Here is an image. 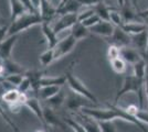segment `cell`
I'll return each instance as SVG.
<instances>
[{
    "mask_svg": "<svg viewBox=\"0 0 148 132\" xmlns=\"http://www.w3.org/2000/svg\"><path fill=\"white\" fill-rule=\"evenodd\" d=\"M143 20H144V22H145V23H146V25L148 26V18H145V19H143Z\"/></svg>",
    "mask_w": 148,
    "mask_h": 132,
    "instance_id": "53",
    "label": "cell"
},
{
    "mask_svg": "<svg viewBox=\"0 0 148 132\" xmlns=\"http://www.w3.org/2000/svg\"><path fill=\"white\" fill-rule=\"evenodd\" d=\"M41 29L43 32V35L47 43H48V49H54L56 46V44L59 43V39H58V34H56L53 28L50 26L49 22H43L41 24Z\"/></svg>",
    "mask_w": 148,
    "mask_h": 132,
    "instance_id": "13",
    "label": "cell"
},
{
    "mask_svg": "<svg viewBox=\"0 0 148 132\" xmlns=\"http://www.w3.org/2000/svg\"><path fill=\"white\" fill-rule=\"evenodd\" d=\"M117 3H118V8L123 7L125 5V0H117Z\"/></svg>",
    "mask_w": 148,
    "mask_h": 132,
    "instance_id": "51",
    "label": "cell"
},
{
    "mask_svg": "<svg viewBox=\"0 0 148 132\" xmlns=\"http://www.w3.org/2000/svg\"><path fill=\"white\" fill-rule=\"evenodd\" d=\"M76 42H77V40L74 38L72 34H69L66 38L59 41V43L56 44V46L54 47V57H56V60H59V58H61V57L65 56L66 54H69L71 51L73 50Z\"/></svg>",
    "mask_w": 148,
    "mask_h": 132,
    "instance_id": "4",
    "label": "cell"
},
{
    "mask_svg": "<svg viewBox=\"0 0 148 132\" xmlns=\"http://www.w3.org/2000/svg\"><path fill=\"white\" fill-rule=\"evenodd\" d=\"M146 51H148V43H147V50H146Z\"/></svg>",
    "mask_w": 148,
    "mask_h": 132,
    "instance_id": "56",
    "label": "cell"
},
{
    "mask_svg": "<svg viewBox=\"0 0 148 132\" xmlns=\"http://www.w3.org/2000/svg\"><path fill=\"white\" fill-rule=\"evenodd\" d=\"M108 44H114L117 45L119 47H125V46H130L132 44V37L127 32H125L119 26H115V31L112 34V37L107 38L106 40Z\"/></svg>",
    "mask_w": 148,
    "mask_h": 132,
    "instance_id": "5",
    "label": "cell"
},
{
    "mask_svg": "<svg viewBox=\"0 0 148 132\" xmlns=\"http://www.w3.org/2000/svg\"><path fill=\"white\" fill-rule=\"evenodd\" d=\"M140 54H142L143 60H144V61L146 62V64L148 65V51H144V52H142Z\"/></svg>",
    "mask_w": 148,
    "mask_h": 132,
    "instance_id": "49",
    "label": "cell"
},
{
    "mask_svg": "<svg viewBox=\"0 0 148 132\" xmlns=\"http://www.w3.org/2000/svg\"><path fill=\"white\" fill-rule=\"evenodd\" d=\"M64 1H66V0H61V2H64Z\"/></svg>",
    "mask_w": 148,
    "mask_h": 132,
    "instance_id": "55",
    "label": "cell"
},
{
    "mask_svg": "<svg viewBox=\"0 0 148 132\" xmlns=\"http://www.w3.org/2000/svg\"><path fill=\"white\" fill-rule=\"evenodd\" d=\"M43 22V19L39 12H25L10 22L9 30H8V37L13 35V34H19L33 25L42 24Z\"/></svg>",
    "mask_w": 148,
    "mask_h": 132,
    "instance_id": "2",
    "label": "cell"
},
{
    "mask_svg": "<svg viewBox=\"0 0 148 132\" xmlns=\"http://www.w3.org/2000/svg\"><path fill=\"white\" fill-rule=\"evenodd\" d=\"M133 68H134V75H136L139 78H143V79L145 78L146 69H147V64H146V62L143 58L133 65Z\"/></svg>",
    "mask_w": 148,
    "mask_h": 132,
    "instance_id": "30",
    "label": "cell"
},
{
    "mask_svg": "<svg viewBox=\"0 0 148 132\" xmlns=\"http://www.w3.org/2000/svg\"><path fill=\"white\" fill-rule=\"evenodd\" d=\"M65 100H66L65 95H64V93L62 90H60L58 94L52 96L47 101H48V104H49V106L51 108H59L61 107L63 104H65Z\"/></svg>",
    "mask_w": 148,
    "mask_h": 132,
    "instance_id": "27",
    "label": "cell"
},
{
    "mask_svg": "<svg viewBox=\"0 0 148 132\" xmlns=\"http://www.w3.org/2000/svg\"><path fill=\"white\" fill-rule=\"evenodd\" d=\"M25 106L29 108L31 111L37 116V118L40 120L42 123H45V122H44V117H43V107L41 106L40 100L38 99L37 97H28L25 102Z\"/></svg>",
    "mask_w": 148,
    "mask_h": 132,
    "instance_id": "15",
    "label": "cell"
},
{
    "mask_svg": "<svg viewBox=\"0 0 148 132\" xmlns=\"http://www.w3.org/2000/svg\"><path fill=\"white\" fill-rule=\"evenodd\" d=\"M121 57V47L114 44H110L107 49V58L108 61H112L114 58Z\"/></svg>",
    "mask_w": 148,
    "mask_h": 132,
    "instance_id": "34",
    "label": "cell"
},
{
    "mask_svg": "<svg viewBox=\"0 0 148 132\" xmlns=\"http://www.w3.org/2000/svg\"><path fill=\"white\" fill-rule=\"evenodd\" d=\"M5 75H6V73H5V66H3V58L0 57V77Z\"/></svg>",
    "mask_w": 148,
    "mask_h": 132,
    "instance_id": "47",
    "label": "cell"
},
{
    "mask_svg": "<svg viewBox=\"0 0 148 132\" xmlns=\"http://www.w3.org/2000/svg\"><path fill=\"white\" fill-rule=\"evenodd\" d=\"M64 122L66 123V126H69L74 132H87L85 130L84 126L81 123L80 121H76V120L70 119V118H65Z\"/></svg>",
    "mask_w": 148,
    "mask_h": 132,
    "instance_id": "33",
    "label": "cell"
},
{
    "mask_svg": "<svg viewBox=\"0 0 148 132\" xmlns=\"http://www.w3.org/2000/svg\"><path fill=\"white\" fill-rule=\"evenodd\" d=\"M77 14L79 13H68V14H63L61 18L56 21V23L53 26V30L56 34L60 32L64 31L66 29H71L77 21Z\"/></svg>",
    "mask_w": 148,
    "mask_h": 132,
    "instance_id": "6",
    "label": "cell"
},
{
    "mask_svg": "<svg viewBox=\"0 0 148 132\" xmlns=\"http://www.w3.org/2000/svg\"><path fill=\"white\" fill-rule=\"evenodd\" d=\"M9 2H10V9H11V13H10L11 21L17 19L20 16H22L23 13L29 12L20 0H9Z\"/></svg>",
    "mask_w": 148,
    "mask_h": 132,
    "instance_id": "22",
    "label": "cell"
},
{
    "mask_svg": "<svg viewBox=\"0 0 148 132\" xmlns=\"http://www.w3.org/2000/svg\"><path fill=\"white\" fill-rule=\"evenodd\" d=\"M135 117L139 120L140 122H143L144 125H148V111H145V110H143V109H139L138 112L136 113Z\"/></svg>",
    "mask_w": 148,
    "mask_h": 132,
    "instance_id": "40",
    "label": "cell"
},
{
    "mask_svg": "<svg viewBox=\"0 0 148 132\" xmlns=\"http://www.w3.org/2000/svg\"><path fill=\"white\" fill-rule=\"evenodd\" d=\"M8 30H9V24L0 26V43L8 37Z\"/></svg>",
    "mask_w": 148,
    "mask_h": 132,
    "instance_id": "44",
    "label": "cell"
},
{
    "mask_svg": "<svg viewBox=\"0 0 148 132\" xmlns=\"http://www.w3.org/2000/svg\"><path fill=\"white\" fill-rule=\"evenodd\" d=\"M20 1L23 3V6L25 7V9H27L29 12H39L37 9L34 8V6H33V3H32L31 0H20Z\"/></svg>",
    "mask_w": 148,
    "mask_h": 132,
    "instance_id": "42",
    "label": "cell"
},
{
    "mask_svg": "<svg viewBox=\"0 0 148 132\" xmlns=\"http://www.w3.org/2000/svg\"><path fill=\"white\" fill-rule=\"evenodd\" d=\"M45 72L43 70H27L25 75L31 81V85H32V90H34L36 93H38L39 88L41 87V79L45 76Z\"/></svg>",
    "mask_w": 148,
    "mask_h": 132,
    "instance_id": "17",
    "label": "cell"
},
{
    "mask_svg": "<svg viewBox=\"0 0 148 132\" xmlns=\"http://www.w3.org/2000/svg\"><path fill=\"white\" fill-rule=\"evenodd\" d=\"M65 75H66V83H68L69 87L71 88V90H72L73 93L83 96L84 98H86V99H88L90 101H92L94 105L99 106V100H97V98L94 96L93 93L90 91V89H88L83 83L81 82L76 76L74 75L73 65H70V67H69V68L66 69V72H65Z\"/></svg>",
    "mask_w": 148,
    "mask_h": 132,
    "instance_id": "3",
    "label": "cell"
},
{
    "mask_svg": "<svg viewBox=\"0 0 148 132\" xmlns=\"http://www.w3.org/2000/svg\"><path fill=\"white\" fill-rule=\"evenodd\" d=\"M90 33H91L90 29L86 28L82 22L77 21V22L71 28V33H70V34H72L77 41H80V40H83V39L87 38V37L90 35Z\"/></svg>",
    "mask_w": 148,
    "mask_h": 132,
    "instance_id": "21",
    "label": "cell"
},
{
    "mask_svg": "<svg viewBox=\"0 0 148 132\" xmlns=\"http://www.w3.org/2000/svg\"><path fill=\"white\" fill-rule=\"evenodd\" d=\"M37 132H44V131H42V130H39V131H37Z\"/></svg>",
    "mask_w": 148,
    "mask_h": 132,
    "instance_id": "54",
    "label": "cell"
},
{
    "mask_svg": "<svg viewBox=\"0 0 148 132\" xmlns=\"http://www.w3.org/2000/svg\"><path fill=\"white\" fill-rule=\"evenodd\" d=\"M132 37V45L137 49L140 53L144 51L147 50V43H148V29L145 31L137 33V34H133Z\"/></svg>",
    "mask_w": 148,
    "mask_h": 132,
    "instance_id": "16",
    "label": "cell"
},
{
    "mask_svg": "<svg viewBox=\"0 0 148 132\" xmlns=\"http://www.w3.org/2000/svg\"><path fill=\"white\" fill-rule=\"evenodd\" d=\"M61 90V86H41L38 90V95L41 99L48 100L52 96H54Z\"/></svg>",
    "mask_w": 148,
    "mask_h": 132,
    "instance_id": "24",
    "label": "cell"
},
{
    "mask_svg": "<svg viewBox=\"0 0 148 132\" xmlns=\"http://www.w3.org/2000/svg\"><path fill=\"white\" fill-rule=\"evenodd\" d=\"M99 132H101V130H99Z\"/></svg>",
    "mask_w": 148,
    "mask_h": 132,
    "instance_id": "57",
    "label": "cell"
},
{
    "mask_svg": "<svg viewBox=\"0 0 148 132\" xmlns=\"http://www.w3.org/2000/svg\"><path fill=\"white\" fill-rule=\"evenodd\" d=\"M95 13V11H94V9L93 8H91V9H87V10H85V11H82V12H79V14H77V19H79V21L80 22H82L83 20L87 19L88 17H91L92 14H94Z\"/></svg>",
    "mask_w": 148,
    "mask_h": 132,
    "instance_id": "41",
    "label": "cell"
},
{
    "mask_svg": "<svg viewBox=\"0 0 148 132\" xmlns=\"http://www.w3.org/2000/svg\"><path fill=\"white\" fill-rule=\"evenodd\" d=\"M110 64H111L112 69L116 73V74H124L126 72V62L124 61L122 57H117V58H114L110 61Z\"/></svg>",
    "mask_w": 148,
    "mask_h": 132,
    "instance_id": "28",
    "label": "cell"
},
{
    "mask_svg": "<svg viewBox=\"0 0 148 132\" xmlns=\"http://www.w3.org/2000/svg\"><path fill=\"white\" fill-rule=\"evenodd\" d=\"M97 123L101 132H116V129L112 121H99Z\"/></svg>",
    "mask_w": 148,
    "mask_h": 132,
    "instance_id": "37",
    "label": "cell"
},
{
    "mask_svg": "<svg viewBox=\"0 0 148 132\" xmlns=\"http://www.w3.org/2000/svg\"><path fill=\"white\" fill-rule=\"evenodd\" d=\"M88 99H85L83 96L77 95L73 93V95H71L70 97L66 98L65 100V105L70 110H79L82 109L83 107H90L91 105L88 104ZM92 102V101H91ZM93 104V102H92Z\"/></svg>",
    "mask_w": 148,
    "mask_h": 132,
    "instance_id": "8",
    "label": "cell"
},
{
    "mask_svg": "<svg viewBox=\"0 0 148 132\" xmlns=\"http://www.w3.org/2000/svg\"><path fill=\"white\" fill-rule=\"evenodd\" d=\"M43 117L45 125L51 127H60L62 129H65L66 123L59 119V117L53 111L51 107H43Z\"/></svg>",
    "mask_w": 148,
    "mask_h": 132,
    "instance_id": "12",
    "label": "cell"
},
{
    "mask_svg": "<svg viewBox=\"0 0 148 132\" xmlns=\"http://www.w3.org/2000/svg\"><path fill=\"white\" fill-rule=\"evenodd\" d=\"M138 13V17L140 19H145V18H148V9L147 10H144V11H139Z\"/></svg>",
    "mask_w": 148,
    "mask_h": 132,
    "instance_id": "48",
    "label": "cell"
},
{
    "mask_svg": "<svg viewBox=\"0 0 148 132\" xmlns=\"http://www.w3.org/2000/svg\"><path fill=\"white\" fill-rule=\"evenodd\" d=\"M110 22H112L115 26H122L124 24V20L118 8H113L110 16Z\"/></svg>",
    "mask_w": 148,
    "mask_h": 132,
    "instance_id": "31",
    "label": "cell"
},
{
    "mask_svg": "<svg viewBox=\"0 0 148 132\" xmlns=\"http://www.w3.org/2000/svg\"><path fill=\"white\" fill-rule=\"evenodd\" d=\"M19 89V91L20 93H23V94H27L30 89H32V85H31V81L27 77V76L25 75V77H23V79H22V82H21V84L19 85L18 87H17Z\"/></svg>",
    "mask_w": 148,
    "mask_h": 132,
    "instance_id": "39",
    "label": "cell"
},
{
    "mask_svg": "<svg viewBox=\"0 0 148 132\" xmlns=\"http://www.w3.org/2000/svg\"><path fill=\"white\" fill-rule=\"evenodd\" d=\"M0 116L3 118V120L6 121L9 126L11 127V129H12L13 131H14V132H21V131H20V129L18 128V126H17V125H16V123H14V122H13L10 118H9V116H8V114L6 113V111L3 110V108H2V106H1V105H0Z\"/></svg>",
    "mask_w": 148,
    "mask_h": 132,
    "instance_id": "35",
    "label": "cell"
},
{
    "mask_svg": "<svg viewBox=\"0 0 148 132\" xmlns=\"http://www.w3.org/2000/svg\"><path fill=\"white\" fill-rule=\"evenodd\" d=\"M20 95L21 93L19 91L18 88H12V89H9L7 90L6 93L2 96V99L6 102L7 105H11L14 102H19V98H20Z\"/></svg>",
    "mask_w": 148,
    "mask_h": 132,
    "instance_id": "26",
    "label": "cell"
},
{
    "mask_svg": "<svg viewBox=\"0 0 148 132\" xmlns=\"http://www.w3.org/2000/svg\"><path fill=\"white\" fill-rule=\"evenodd\" d=\"M3 66H5L6 75H10V74H21V75H25V72H27L21 65L16 63L10 57L9 58H3Z\"/></svg>",
    "mask_w": 148,
    "mask_h": 132,
    "instance_id": "18",
    "label": "cell"
},
{
    "mask_svg": "<svg viewBox=\"0 0 148 132\" xmlns=\"http://www.w3.org/2000/svg\"><path fill=\"white\" fill-rule=\"evenodd\" d=\"M121 57L127 64H132V65H134L143 58L140 52L137 49H135L134 46L133 47H130V46L121 47Z\"/></svg>",
    "mask_w": 148,
    "mask_h": 132,
    "instance_id": "9",
    "label": "cell"
},
{
    "mask_svg": "<svg viewBox=\"0 0 148 132\" xmlns=\"http://www.w3.org/2000/svg\"><path fill=\"white\" fill-rule=\"evenodd\" d=\"M2 83H5V76L0 77V85H2Z\"/></svg>",
    "mask_w": 148,
    "mask_h": 132,
    "instance_id": "52",
    "label": "cell"
},
{
    "mask_svg": "<svg viewBox=\"0 0 148 132\" xmlns=\"http://www.w3.org/2000/svg\"><path fill=\"white\" fill-rule=\"evenodd\" d=\"M84 128H85V130L87 132H99V123H97V121H96V123L92 120H85L84 122H81Z\"/></svg>",
    "mask_w": 148,
    "mask_h": 132,
    "instance_id": "38",
    "label": "cell"
},
{
    "mask_svg": "<svg viewBox=\"0 0 148 132\" xmlns=\"http://www.w3.org/2000/svg\"><path fill=\"white\" fill-rule=\"evenodd\" d=\"M48 1H50V0H48Z\"/></svg>",
    "mask_w": 148,
    "mask_h": 132,
    "instance_id": "58",
    "label": "cell"
},
{
    "mask_svg": "<svg viewBox=\"0 0 148 132\" xmlns=\"http://www.w3.org/2000/svg\"><path fill=\"white\" fill-rule=\"evenodd\" d=\"M19 38V34H13L7 37L1 43H0V57L2 58H9L11 55V52Z\"/></svg>",
    "mask_w": 148,
    "mask_h": 132,
    "instance_id": "10",
    "label": "cell"
},
{
    "mask_svg": "<svg viewBox=\"0 0 148 132\" xmlns=\"http://www.w3.org/2000/svg\"><path fill=\"white\" fill-rule=\"evenodd\" d=\"M91 33L93 34H96L99 37H103V38L107 39L112 37V34L115 31V25L113 24L110 21H101L97 24H95L94 26H92L90 29Z\"/></svg>",
    "mask_w": 148,
    "mask_h": 132,
    "instance_id": "7",
    "label": "cell"
},
{
    "mask_svg": "<svg viewBox=\"0 0 148 132\" xmlns=\"http://www.w3.org/2000/svg\"><path fill=\"white\" fill-rule=\"evenodd\" d=\"M101 21H102V19L99 18L96 13H94V14H92L91 17H88L87 19L83 20V21H82V23L85 25L86 28L91 29L92 26H94L95 24H97V23H99V22H101Z\"/></svg>",
    "mask_w": 148,
    "mask_h": 132,
    "instance_id": "36",
    "label": "cell"
},
{
    "mask_svg": "<svg viewBox=\"0 0 148 132\" xmlns=\"http://www.w3.org/2000/svg\"><path fill=\"white\" fill-rule=\"evenodd\" d=\"M22 106H23V105H22V104H20V102H14V104L9 105V109H10L12 112L18 113L19 111H20V109H21Z\"/></svg>",
    "mask_w": 148,
    "mask_h": 132,
    "instance_id": "46",
    "label": "cell"
},
{
    "mask_svg": "<svg viewBox=\"0 0 148 132\" xmlns=\"http://www.w3.org/2000/svg\"><path fill=\"white\" fill-rule=\"evenodd\" d=\"M124 31L127 32L128 34L133 35V34H137V33H140V32L145 31L146 29H148V26L146 25V23L143 21H135V22H128V23H124L122 26Z\"/></svg>",
    "mask_w": 148,
    "mask_h": 132,
    "instance_id": "19",
    "label": "cell"
},
{
    "mask_svg": "<svg viewBox=\"0 0 148 132\" xmlns=\"http://www.w3.org/2000/svg\"><path fill=\"white\" fill-rule=\"evenodd\" d=\"M39 13L41 14L42 19L44 22H49L54 18V16H56V7H53L50 1L48 0H41L40 3V8H39Z\"/></svg>",
    "mask_w": 148,
    "mask_h": 132,
    "instance_id": "14",
    "label": "cell"
},
{
    "mask_svg": "<svg viewBox=\"0 0 148 132\" xmlns=\"http://www.w3.org/2000/svg\"><path fill=\"white\" fill-rule=\"evenodd\" d=\"M145 79V78H144ZM144 79L139 78L136 75H127L125 77L123 83V86L121 89H118L115 101L118 102V99L121 97H123L127 93H135L138 97V102H139V108L143 109L144 107V99L146 98L145 96V90H144Z\"/></svg>",
    "mask_w": 148,
    "mask_h": 132,
    "instance_id": "1",
    "label": "cell"
},
{
    "mask_svg": "<svg viewBox=\"0 0 148 132\" xmlns=\"http://www.w3.org/2000/svg\"><path fill=\"white\" fill-rule=\"evenodd\" d=\"M81 7L82 5L77 0H66L56 7V13L61 16L68 13H79Z\"/></svg>",
    "mask_w": 148,
    "mask_h": 132,
    "instance_id": "11",
    "label": "cell"
},
{
    "mask_svg": "<svg viewBox=\"0 0 148 132\" xmlns=\"http://www.w3.org/2000/svg\"><path fill=\"white\" fill-rule=\"evenodd\" d=\"M66 84V75L62 76H56V77H48L44 76L43 78L41 79V86H64Z\"/></svg>",
    "mask_w": 148,
    "mask_h": 132,
    "instance_id": "23",
    "label": "cell"
},
{
    "mask_svg": "<svg viewBox=\"0 0 148 132\" xmlns=\"http://www.w3.org/2000/svg\"><path fill=\"white\" fill-rule=\"evenodd\" d=\"M31 1H32V3H33L34 8H36L38 11H39V8H40V3H41V0H31Z\"/></svg>",
    "mask_w": 148,
    "mask_h": 132,
    "instance_id": "50",
    "label": "cell"
},
{
    "mask_svg": "<svg viewBox=\"0 0 148 132\" xmlns=\"http://www.w3.org/2000/svg\"><path fill=\"white\" fill-rule=\"evenodd\" d=\"M0 21H1V19H0Z\"/></svg>",
    "mask_w": 148,
    "mask_h": 132,
    "instance_id": "59",
    "label": "cell"
},
{
    "mask_svg": "<svg viewBox=\"0 0 148 132\" xmlns=\"http://www.w3.org/2000/svg\"><path fill=\"white\" fill-rule=\"evenodd\" d=\"M80 2L82 6H85V7H94L96 6L97 3L102 2L103 0H77Z\"/></svg>",
    "mask_w": 148,
    "mask_h": 132,
    "instance_id": "43",
    "label": "cell"
},
{
    "mask_svg": "<svg viewBox=\"0 0 148 132\" xmlns=\"http://www.w3.org/2000/svg\"><path fill=\"white\" fill-rule=\"evenodd\" d=\"M25 75L21 74H10V75L5 76V83H8L10 85H12L14 87H18L19 85L21 84L22 79H23Z\"/></svg>",
    "mask_w": 148,
    "mask_h": 132,
    "instance_id": "32",
    "label": "cell"
},
{
    "mask_svg": "<svg viewBox=\"0 0 148 132\" xmlns=\"http://www.w3.org/2000/svg\"><path fill=\"white\" fill-rule=\"evenodd\" d=\"M119 12L122 14L124 20V23H128V22H135V21H143V19H140L138 17V13L133 10V8L130 7L128 5H124L123 7L118 8Z\"/></svg>",
    "mask_w": 148,
    "mask_h": 132,
    "instance_id": "20",
    "label": "cell"
},
{
    "mask_svg": "<svg viewBox=\"0 0 148 132\" xmlns=\"http://www.w3.org/2000/svg\"><path fill=\"white\" fill-rule=\"evenodd\" d=\"M39 60H40V63L42 64V66H44V67L50 65V64L56 60V57H54V49H48V50H45L40 55Z\"/></svg>",
    "mask_w": 148,
    "mask_h": 132,
    "instance_id": "29",
    "label": "cell"
},
{
    "mask_svg": "<svg viewBox=\"0 0 148 132\" xmlns=\"http://www.w3.org/2000/svg\"><path fill=\"white\" fill-rule=\"evenodd\" d=\"M92 8L94 9L95 13H96L103 21H110V16H111V11H112V9H113L112 7L105 5L104 2L102 1V2H99L96 6L92 7Z\"/></svg>",
    "mask_w": 148,
    "mask_h": 132,
    "instance_id": "25",
    "label": "cell"
},
{
    "mask_svg": "<svg viewBox=\"0 0 148 132\" xmlns=\"http://www.w3.org/2000/svg\"><path fill=\"white\" fill-rule=\"evenodd\" d=\"M139 109H140V108H138L137 106H135V105H130L128 107L125 108V110L130 113V114H132V116H136V113L138 112Z\"/></svg>",
    "mask_w": 148,
    "mask_h": 132,
    "instance_id": "45",
    "label": "cell"
}]
</instances>
